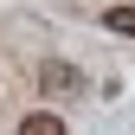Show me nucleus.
<instances>
[{
  "mask_svg": "<svg viewBox=\"0 0 135 135\" xmlns=\"http://www.w3.org/2000/svg\"><path fill=\"white\" fill-rule=\"evenodd\" d=\"M103 26H109V32H129V39H135V7H109V13H103Z\"/></svg>",
  "mask_w": 135,
  "mask_h": 135,
  "instance_id": "7ed1b4c3",
  "label": "nucleus"
},
{
  "mask_svg": "<svg viewBox=\"0 0 135 135\" xmlns=\"http://www.w3.org/2000/svg\"><path fill=\"white\" fill-rule=\"evenodd\" d=\"M20 135H64V116L58 109H32L26 122H20Z\"/></svg>",
  "mask_w": 135,
  "mask_h": 135,
  "instance_id": "f03ea898",
  "label": "nucleus"
},
{
  "mask_svg": "<svg viewBox=\"0 0 135 135\" xmlns=\"http://www.w3.org/2000/svg\"><path fill=\"white\" fill-rule=\"evenodd\" d=\"M39 84H45V97H77V90H84V71L64 64V58H45V64H39Z\"/></svg>",
  "mask_w": 135,
  "mask_h": 135,
  "instance_id": "f257e3e1",
  "label": "nucleus"
}]
</instances>
